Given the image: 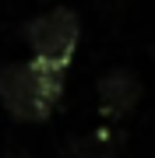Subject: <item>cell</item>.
<instances>
[{
  "label": "cell",
  "instance_id": "cell-1",
  "mask_svg": "<svg viewBox=\"0 0 155 158\" xmlns=\"http://www.w3.org/2000/svg\"><path fill=\"white\" fill-rule=\"evenodd\" d=\"M63 98V67H50L42 60L4 63L0 67V106L14 119L39 123Z\"/></svg>",
  "mask_w": 155,
  "mask_h": 158
},
{
  "label": "cell",
  "instance_id": "cell-2",
  "mask_svg": "<svg viewBox=\"0 0 155 158\" xmlns=\"http://www.w3.org/2000/svg\"><path fill=\"white\" fill-rule=\"evenodd\" d=\"M78 35H81V21L71 7H53L25 25V42L32 49V60H42L63 70L78 49Z\"/></svg>",
  "mask_w": 155,
  "mask_h": 158
},
{
  "label": "cell",
  "instance_id": "cell-3",
  "mask_svg": "<svg viewBox=\"0 0 155 158\" xmlns=\"http://www.w3.org/2000/svg\"><path fill=\"white\" fill-rule=\"evenodd\" d=\"M141 95H144V88H141L138 74L127 70V67L109 70V74H102V81H99V109H102L106 119H123L141 102Z\"/></svg>",
  "mask_w": 155,
  "mask_h": 158
},
{
  "label": "cell",
  "instance_id": "cell-4",
  "mask_svg": "<svg viewBox=\"0 0 155 158\" xmlns=\"http://www.w3.org/2000/svg\"><path fill=\"white\" fill-rule=\"evenodd\" d=\"M71 158H120V134L116 130H95L85 141L74 144V155Z\"/></svg>",
  "mask_w": 155,
  "mask_h": 158
},
{
  "label": "cell",
  "instance_id": "cell-5",
  "mask_svg": "<svg viewBox=\"0 0 155 158\" xmlns=\"http://www.w3.org/2000/svg\"><path fill=\"white\" fill-rule=\"evenodd\" d=\"M11 158H32V155H11Z\"/></svg>",
  "mask_w": 155,
  "mask_h": 158
}]
</instances>
